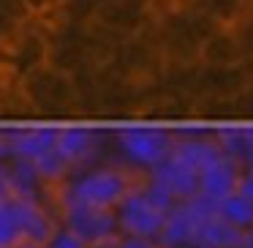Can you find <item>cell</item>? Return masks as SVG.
<instances>
[{"label": "cell", "instance_id": "obj_1", "mask_svg": "<svg viewBox=\"0 0 253 248\" xmlns=\"http://www.w3.org/2000/svg\"><path fill=\"white\" fill-rule=\"evenodd\" d=\"M144 172H136L120 161H98V164L74 169L60 186H55V207L84 204V207L115 210L128 197Z\"/></svg>", "mask_w": 253, "mask_h": 248}, {"label": "cell", "instance_id": "obj_2", "mask_svg": "<svg viewBox=\"0 0 253 248\" xmlns=\"http://www.w3.org/2000/svg\"><path fill=\"white\" fill-rule=\"evenodd\" d=\"M28 104L33 106V115L39 123H74L79 120L77 93L68 74L57 71L52 66H41L19 79Z\"/></svg>", "mask_w": 253, "mask_h": 248}, {"label": "cell", "instance_id": "obj_3", "mask_svg": "<svg viewBox=\"0 0 253 248\" xmlns=\"http://www.w3.org/2000/svg\"><path fill=\"white\" fill-rule=\"evenodd\" d=\"M115 142V158L147 175L161 164L174 148V131L169 126H153V123H136V126L112 128Z\"/></svg>", "mask_w": 253, "mask_h": 248}, {"label": "cell", "instance_id": "obj_4", "mask_svg": "<svg viewBox=\"0 0 253 248\" xmlns=\"http://www.w3.org/2000/svg\"><path fill=\"white\" fill-rule=\"evenodd\" d=\"M41 66H46V33L33 19H28L11 36L3 39V68L0 71L14 79H22Z\"/></svg>", "mask_w": 253, "mask_h": 248}, {"label": "cell", "instance_id": "obj_5", "mask_svg": "<svg viewBox=\"0 0 253 248\" xmlns=\"http://www.w3.org/2000/svg\"><path fill=\"white\" fill-rule=\"evenodd\" d=\"M166 210L158 207L155 202H150L144 197V191L139 188V183L128 191V197L115 207V221H117V235L126 237H150L158 240L161 229L166 221Z\"/></svg>", "mask_w": 253, "mask_h": 248}, {"label": "cell", "instance_id": "obj_6", "mask_svg": "<svg viewBox=\"0 0 253 248\" xmlns=\"http://www.w3.org/2000/svg\"><path fill=\"white\" fill-rule=\"evenodd\" d=\"M212 213H215V202H210L204 197H193V199H185V202H177L171 207V213L166 215L164 229L158 235V243L164 248H193L199 226Z\"/></svg>", "mask_w": 253, "mask_h": 248}, {"label": "cell", "instance_id": "obj_7", "mask_svg": "<svg viewBox=\"0 0 253 248\" xmlns=\"http://www.w3.org/2000/svg\"><path fill=\"white\" fill-rule=\"evenodd\" d=\"M60 224L68 232H74L82 243H87V246H98V243H106V240H115L117 237L115 210L66 204V207H60Z\"/></svg>", "mask_w": 253, "mask_h": 248}, {"label": "cell", "instance_id": "obj_8", "mask_svg": "<svg viewBox=\"0 0 253 248\" xmlns=\"http://www.w3.org/2000/svg\"><path fill=\"white\" fill-rule=\"evenodd\" d=\"M0 166H3V175H6V183H8V194H11L14 199L44 202V204H52V207H55V186H49L30 161L14 158V161L0 164Z\"/></svg>", "mask_w": 253, "mask_h": 248}, {"label": "cell", "instance_id": "obj_9", "mask_svg": "<svg viewBox=\"0 0 253 248\" xmlns=\"http://www.w3.org/2000/svg\"><path fill=\"white\" fill-rule=\"evenodd\" d=\"M251 77L245 63L237 66H199L196 71V96H218V99H234Z\"/></svg>", "mask_w": 253, "mask_h": 248}, {"label": "cell", "instance_id": "obj_10", "mask_svg": "<svg viewBox=\"0 0 253 248\" xmlns=\"http://www.w3.org/2000/svg\"><path fill=\"white\" fill-rule=\"evenodd\" d=\"M147 175L153 177L155 183H161L177 202L199 197V169H193L191 164H185V161L174 153H169L155 169H150Z\"/></svg>", "mask_w": 253, "mask_h": 248}, {"label": "cell", "instance_id": "obj_11", "mask_svg": "<svg viewBox=\"0 0 253 248\" xmlns=\"http://www.w3.org/2000/svg\"><path fill=\"white\" fill-rule=\"evenodd\" d=\"M242 164L231 155H226L220 150L202 172H199V197L210 199V202H218V199L229 197L237 188V180H240Z\"/></svg>", "mask_w": 253, "mask_h": 248}, {"label": "cell", "instance_id": "obj_12", "mask_svg": "<svg viewBox=\"0 0 253 248\" xmlns=\"http://www.w3.org/2000/svg\"><path fill=\"white\" fill-rule=\"evenodd\" d=\"M242 52L231 28H218L199 44V66H237Z\"/></svg>", "mask_w": 253, "mask_h": 248}, {"label": "cell", "instance_id": "obj_13", "mask_svg": "<svg viewBox=\"0 0 253 248\" xmlns=\"http://www.w3.org/2000/svg\"><path fill=\"white\" fill-rule=\"evenodd\" d=\"M242 235L245 232L234 229L231 224H226L218 215H207L204 224L199 226L193 248H240L242 246Z\"/></svg>", "mask_w": 253, "mask_h": 248}, {"label": "cell", "instance_id": "obj_14", "mask_svg": "<svg viewBox=\"0 0 253 248\" xmlns=\"http://www.w3.org/2000/svg\"><path fill=\"white\" fill-rule=\"evenodd\" d=\"M215 215L223 218L226 224H231L234 229L248 232L253 229V199L242 197L240 191H231L229 197L215 202Z\"/></svg>", "mask_w": 253, "mask_h": 248}, {"label": "cell", "instance_id": "obj_15", "mask_svg": "<svg viewBox=\"0 0 253 248\" xmlns=\"http://www.w3.org/2000/svg\"><path fill=\"white\" fill-rule=\"evenodd\" d=\"M22 243H25V232H22L19 199L8 197L0 202V248H17Z\"/></svg>", "mask_w": 253, "mask_h": 248}, {"label": "cell", "instance_id": "obj_16", "mask_svg": "<svg viewBox=\"0 0 253 248\" xmlns=\"http://www.w3.org/2000/svg\"><path fill=\"white\" fill-rule=\"evenodd\" d=\"M231 104H234V123L253 126V79H248L245 88L231 99Z\"/></svg>", "mask_w": 253, "mask_h": 248}, {"label": "cell", "instance_id": "obj_17", "mask_svg": "<svg viewBox=\"0 0 253 248\" xmlns=\"http://www.w3.org/2000/svg\"><path fill=\"white\" fill-rule=\"evenodd\" d=\"M41 248H90V246H87V243H82L77 235H74V232H68L66 226L60 224L55 232H52V237H49V240H46Z\"/></svg>", "mask_w": 253, "mask_h": 248}, {"label": "cell", "instance_id": "obj_18", "mask_svg": "<svg viewBox=\"0 0 253 248\" xmlns=\"http://www.w3.org/2000/svg\"><path fill=\"white\" fill-rule=\"evenodd\" d=\"M115 248H164L158 240H150V237H126V235H117Z\"/></svg>", "mask_w": 253, "mask_h": 248}, {"label": "cell", "instance_id": "obj_19", "mask_svg": "<svg viewBox=\"0 0 253 248\" xmlns=\"http://www.w3.org/2000/svg\"><path fill=\"white\" fill-rule=\"evenodd\" d=\"M11 194H8V183H6V175H3V166H0V202L3 199H8Z\"/></svg>", "mask_w": 253, "mask_h": 248}, {"label": "cell", "instance_id": "obj_20", "mask_svg": "<svg viewBox=\"0 0 253 248\" xmlns=\"http://www.w3.org/2000/svg\"><path fill=\"white\" fill-rule=\"evenodd\" d=\"M240 248H253V229H248L245 235H242V246Z\"/></svg>", "mask_w": 253, "mask_h": 248}, {"label": "cell", "instance_id": "obj_21", "mask_svg": "<svg viewBox=\"0 0 253 248\" xmlns=\"http://www.w3.org/2000/svg\"><path fill=\"white\" fill-rule=\"evenodd\" d=\"M115 243H117V237L115 240H106V243H98V246H90V248H115Z\"/></svg>", "mask_w": 253, "mask_h": 248}, {"label": "cell", "instance_id": "obj_22", "mask_svg": "<svg viewBox=\"0 0 253 248\" xmlns=\"http://www.w3.org/2000/svg\"><path fill=\"white\" fill-rule=\"evenodd\" d=\"M17 248H41V246H33V243H22V246H17Z\"/></svg>", "mask_w": 253, "mask_h": 248}, {"label": "cell", "instance_id": "obj_23", "mask_svg": "<svg viewBox=\"0 0 253 248\" xmlns=\"http://www.w3.org/2000/svg\"><path fill=\"white\" fill-rule=\"evenodd\" d=\"M0 68H3V39H0Z\"/></svg>", "mask_w": 253, "mask_h": 248}]
</instances>
